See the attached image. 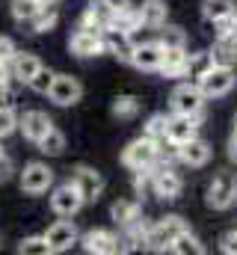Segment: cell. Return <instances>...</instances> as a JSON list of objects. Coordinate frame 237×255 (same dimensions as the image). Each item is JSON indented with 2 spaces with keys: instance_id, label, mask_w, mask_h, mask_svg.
<instances>
[{
  "instance_id": "44",
  "label": "cell",
  "mask_w": 237,
  "mask_h": 255,
  "mask_svg": "<svg viewBox=\"0 0 237 255\" xmlns=\"http://www.w3.org/2000/svg\"><path fill=\"white\" fill-rule=\"evenodd\" d=\"M0 160H3V145H0Z\"/></svg>"
},
{
  "instance_id": "6",
  "label": "cell",
  "mask_w": 237,
  "mask_h": 255,
  "mask_svg": "<svg viewBox=\"0 0 237 255\" xmlns=\"http://www.w3.org/2000/svg\"><path fill=\"white\" fill-rule=\"evenodd\" d=\"M54 187V169L42 160H33L21 169V190L30 196H42Z\"/></svg>"
},
{
  "instance_id": "39",
  "label": "cell",
  "mask_w": 237,
  "mask_h": 255,
  "mask_svg": "<svg viewBox=\"0 0 237 255\" xmlns=\"http://www.w3.org/2000/svg\"><path fill=\"white\" fill-rule=\"evenodd\" d=\"M101 6L113 15V12H121L124 6H130V0H101Z\"/></svg>"
},
{
  "instance_id": "27",
  "label": "cell",
  "mask_w": 237,
  "mask_h": 255,
  "mask_svg": "<svg viewBox=\"0 0 237 255\" xmlns=\"http://www.w3.org/2000/svg\"><path fill=\"white\" fill-rule=\"evenodd\" d=\"M9 9H12V18H15L18 24H27V21L42 9V3H39V0H12Z\"/></svg>"
},
{
  "instance_id": "25",
  "label": "cell",
  "mask_w": 237,
  "mask_h": 255,
  "mask_svg": "<svg viewBox=\"0 0 237 255\" xmlns=\"http://www.w3.org/2000/svg\"><path fill=\"white\" fill-rule=\"evenodd\" d=\"M237 12L235 9V0H202V15H205V21H220V18H226V15H232Z\"/></svg>"
},
{
  "instance_id": "22",
  "label": "cell",
  "mask_w": 237,
  "mask_h": 255,
  "mask_svg": "<svg viewBox=\"0 0 237 255\" xmlns=\"http://www.w3.org/2000/svg\"><path fill=\"white\" fill-rule=\"evenodd\" d=\"M110 217L116 220V226H133L136 220H139V202H133V199H118L113 202V208H110Z\"/></svg>"
},
{
  "instance_id": "37",
  "label": "cell",
  "mask_w": 237,
  "mask_h": 255,
  "mask_svg": "<svg viewBox=\"0 0 237 255\" xmlns=\"http://www.w3.org/2000/svg\"><path fill=\"white\" fill-rule=\"evenodd\" d=\"M15 51H18V48H15V42H12L9 36H0V63L9 65V63H12V57H15Z\"/></svg>"
},
{
  "instance_id": "16",
  "label": "cell",
  "mask_w": 237,
  "mask_h": 255,
  "mask_svg": "<svg viewBox=\"0 0 237 255\" xmlns=\"http://www.w3.org/2000/svg\"><path fill=\"white\" fill-rule=\"evenodd\" d=\"M18 128H21L24 139H30V142L39 145V139L54 128V122H51L48 113H42V110H30V113H24V116L18 119Z\"/></svg>"
},
{
  "instance_id": "21",
  "label": "cell",
  "mask_w": 237,
  "mask_h": 255,
  "mask_svg": "<svg viewBox=\"0 0 237 255\" xmlns=\"http://www.w3.org/2000/svg\"><path fill=\"white\" fill-rule=\"evenodd\" d=\"M39 68H42V60H39L36 54H21V51H15V57H12V63H9L12 77L21 80V83H30V77H33Z\"/></svg>"
},
{
  "instance_id": "33",
  "label": "cell",
  "mask_w": 237,
  "mask_h": 255,
  "mask_svg": "<svg viewBox=\"0 0 237 255\" xmlns=\"http://www.w3.org/2000/svg\"><path fill=\"white\" fill-rule=\"evenodd\" d=\"M214 60L220 65H235L237 60V45L229 39H217V48H214Z\"/></svg>"
},
{
  "instance_id": "17",
  "label": "cell",
  "mask_w": 237,
  "mask_h": 255,
  "mask_svg": "<svg viewBox=\"0 0 237 255\" xmlns=\"http://www.w3.org/2000/svg\"><path fill=\"white\" fill-rule=\"evenodd\" d=\"M160 60H163V48H160V42H142V45L133 48L130 65L139 68V71H160Z\"/></svg>"
},
{
  "instance_id": "26",
  "label": "cell",
  "mask_w": 237,
  "mask_h": 255,
  "mask_svg": "<svg viewBox=\"0 0 237 255\" xmlns=\"http://www.w3.org/2000/svg\"><path fill=\"white\" fill-rule=\"evenodd\" d=\"M169 253H175V255H202V253H205V247H202V244H199V238H196V235H190V229H187V232H181L175 241H172Z\"/></svg>"
},
{
  "instance_id": "36",
  "label": "cell",
  "mask_w": 237,
  "mask_h": 255,
  "mask_svg": "<svg viewBox=\"0 0 237 255\" xmlns=\"http://www.w3.org/2000/svg\"><path fill=\"white\" fill-rule=\"evenodd\" d=\"M15 128H18V116L12 113V107L0 110V139H3V136H9Z\"/></svg>"
},
{
  "instance_id": "23",
  "label": "cell",
  "mask_w": 237,
  "mask_h": 255,
  "mask_svg": "<svg viewBox=\"0 0 237 255\" xmlns=\"http://www.w3.org/2000/svg\"><path fill=\"white\" fill-rule=\"evenodd\" d=\"M214 65H217L214 54L199 51V54H190V60H187V74H190V77H193V83H196V80H199V77H205Z\"/></svg>"
},
{
  "instance_id": "4",
  "label": "cell",
  "mask_w": 237,
  "mask_h": 255,
  "mask_svg": "<svg viewBox=\"0 0 237 255\" xmlns=\"http://www.w3.org/2000/svg\"><path fill=\"white\" fill-rule=\"evenodd\" d=\"M235 202H237L235 172H217L214 181L208 184V208H214V211H229Z\"/></svg>"
},
{
  "instance_id": "28",
  "label": "cell",
  "mask_w": 237,
  "mask_h": 255,
  "mask_svg": "<svg viewBox=\"0 0 237 255\" xmlns=\"http://www.w3.org/2000/svg\"><path fill=\"white\" fill-rule=\"evenodd\" d=\"M166 128H169V116H166V113H154V116L145 122V136L154 139V142H163V139H166Z\"/></svg>"
},
{
  "instance_id": "1",
  "label": "cell",
  "mask_w": 237,
  "mask_h": 255,
  "mask_svg": "<svg viewBox=\"0 0 237 255\" xmlns=\"http://www.w3.org/2000/svg\"><path fill=\"white\" fill-rule=\"evenodd\" d=\"M190 226L181 220V217H166V220H157L154 226H148V232H145V247L148 250H154V253H166L169 247H172V241H175L181 232H187Z\"/></svg>"
},
{
  "instance_id": "20",
  "label": "cell",
  "mask_w": 237,
  "mask_h": 255,
  "mask_svg": "<svg viewBox=\"0 0 237 255\" xmlns=\"http://www.w3.org/2000/svg\"><path fill=\"white\" fill-rule=\"evenodd\" d=\"M187 48H163V60H160V74L163 77H184L187 74Z\"/></svg>"
},
{
  "instance_id": "31",
  "label": "cell",
  "mask_w": 237,
  "mask_h": 255,
  "mask_svg": "<svg viewBox=\"0 0 237 255\" xmlns=\"http://www.w3.org/2000/svg\"><path fill=\"white\" fill-rule=\"evenodd\" d=\"M160 48H187V36L181 27H169L163 24L160 27Z\"/></svg>"
},
{
  "instance_id": "32",
  "label": "cell",
  "mask_w": 237,
  "mask_h": 255,
  "mask_svg": "<svg viewBox=\"0 0 237 255\" xmlns=\"http://www.w3.org/2000/svg\"><path fill=\"white\" fill-rule=\"evenodd\" d=\"M18 253L21 255H51V247H48L45 235H36V238H24L18 244Z\"/></svg>"
},
{
  "instance_id": "5",
  "label": "cell",
  "mask_w": 237,
  "mask_h": 255,
  "mask_svg": "<svg viewBox=\"0 0 237 255\" xmlns=\"http://www.w3.org/2000/svg\"><path fill=\"white\" fill-rule=\"evenodd\" d=\"M169 107L178 116H202V107H205V95L196 83H181L172 89V98H169Z\"/></svg>"
},
{
  "instance_id": "10",
  "label": "cell",
  "mask_w": 237,
  "mask_h": 255,
  "mask_svg": "<svg viewBox=\"0 0 237 255\" xmlns=\"http://www.w3.org/2000/svg\"><path fill=\"white\" fill-rule=\"evenodd\" d=\"M45 241H48L51 253H68V250L80 241V235H77V229H74L71 217H62V220H57L54 226H48Z\"/></svg>"
},
{
  "instance_id": "40",
  "label": "cell",
  "mask_w": 237,
  "mask_h": 255,
  "mask_svg": "<svg viewBox=\"0 0 237 255\" xmlns=\"http://www.w3.org/2000/svg\"><path fill=\"white\" fill-rule=\"evenodd\" d=\"M6 107H12V95H9V86L0 83V110H6Z\"/></svg>"
},
{
  "instance_id": "3",
  "label": "cell",
  "mask_w": 237,
  "mask_h": 255,
  "mask_svg": "<svg viewBox=\"0 0 237 255\" xmlns=\"http://www.w3.org/2000/svg\"><path fill=\"white\" fill-rule=\"evenodd\" d=\"M237 77H235V68L232 65H214L205 77H199L196 80V86L202 89V95L205 98H223V95H229L232 89H235Z\"/></svg>"
},
{
  "instance_id": "19",
  "label": "cell",
  "mask_w": 237,
  "mask_h": 255,
  "mask_svg": "<svg viewBox=\"0 0 237 255\" xmlns=\"http://www.w3.org/2000/svg\"><path fill=\"white\" fill-rule=\"evenodd\" d=\"M136 12H139V24L142 27H151V30H160L166 24V18H169L166 0H142Z\"/></svg>"
},
{
  "instance_id": "30",
  "label": "cell",
  "mask_w": 237,
  "mask_h": 255,
  "mask_svg": "<svg viewBox=\"0 0 237 255\" xmlns=\"http://www.w3.org/2000/svg\"><path fill=\"white\" fill-rule=\"evenodd\" d=\"M136 113H139V101L133 95H118L113 101V116L116 119H133Z\"/></svg>"
},
{
  "instance_id": "34",
  "label": "cell",
  "mask_w": 237,
  "mask_h": 255,
  "mask_svg": "<svg viewBox=\"0 0 237 255\" xmlns=\"http://www.w3.org/2000/svg\"><path fill=\"white\" fill-rule=\"evenodd\" d=\"M51 83H54V71L42 65V68H39V71H36V74L30 77V83H27V86H30L33 92H39V95H48V89H51Z\"/></svg>"
},
{
  "instance_id": "42",
  "label": "cell",
  "mask_w": 237,
  "mask_h": 255,
  "mask_svg": "<svg viewBox=\"0 0 237 255\" xmlns=\"http://www.w3.org/2000/svg\"><path fill=\"white\" fill-rule=\"evenodd\" d=\"M9 77H12L9 65H3V63H0V83H6V86H9Z\"/></svg>"
},
{
  "instance_id": "29",
  "label": "cell",
  "mask_w": 237,
  "mask_h": 255,
  "mask_svg": "<svg viewBox=\"0 0 237 255\" xmlns=\"http://www.w3.org/2000/svg\"><path fill=\"white\" fill-rule=\"evenodd\" d=\"M62 148H65V136H62V130L57 128H51L42 139H39V151H45V154H62Z\"/></svg>"
},
{
  "instance_id": "9",
  "label": "cell",
  "mask_w": 237,
  "mask_h": 255,
  "mask_svg": "<svg viewBox=\"0 0 237 255\" xmlns=\"http://www.w3.org/2000/svg\"><path fill=\"white\" fill-rule=\"evenodd\" d=\"M83 205H86V202H83L80 190L74 187V181H65V184L54 187V193H51V211H54L57 217H74Z\"/></svg>"
},
{
  "instance_id": "41",
  "label": "cell",
  "mask_w": 237,
  "mask_h": 255,
  "mask_svg": "<svg viewBox=\"0 0 237 255\" xmlns=\"http://www.w3.org/2000/svg\"><path fill=\"white\" fill-rule=\"evenodd\" d=\"M229 157L237 163V130L232 133V139H229Z\"/></svg>"
},
{
  "instance_id": "11",
  "label": "cell",
  "mask_w": 237,
  "mask_h": 255,
  "mask_svg": "<svg viewBox=\"0 0 237 255\" xmlns=\"http://www.w3.org/2000/svg\"><path fill=\"white\" fill-rule=\"evenodd\" d=\"M133 48H136V42H133V33H127V30H118V27H104V51H107V54L118 57L121 63H130V57H133Z\"/></svg>"
},
{
  "instance_id": "35",
  "label": "cell",
  "mask_w": 237,
  "mask_h": 255,
  "mask_svg": "<svg viewBox=\"0 0 237 255\" xmlns=\"http://www.w3.org/2000/svg\"><path fill=\"white\" fill-rule=\"evenodd\" d=\"M235 27H237V12H232V15H226V18L214 21V36H217V39H223V36H229Z\"/></svg>"
},
{
  "instance_id": "8",
  "label": "cell",
  "mask_w": 237,
  "mask_h": 255,
  "mask_svg": "<svg viewBox=\"0 0 237 255\" xmlns=\"http://www.w3.org/2000/svg\"><path fill=\"white\" fill-rule=\"evenodd\" d=\"M68 51H71L74 57H80V60L98 57V54H104V33L77 27V30L71 33V39H68Z\"/></svg>"
},
{
  "instance_id": "7",
  "label": "cell",
  "mask_w": 237,
  "mask_h": 255,
  "mask_svg": "<svg viewBox=\"0 0 237 255\" xmlns=\"http://www.w3.org/2000/svg\"><path fill=\"white\" fill-rule=\"evenodd\" d=\"M48 98L57 104V107H74L80 98H83V86L77 77L71 74H54V83L48 89Z\"/></svg>"
},
{
  "instance_id": "38",
  "label": "cell",
  "mask_w": 237,
  "mask_h": 255,
  "mask_svg": "<svg viewBox=\"0 0 237 255\" xmlns=\"http://www.w3.org/2000/svg\"><path fill=\"white\" fill-rule=\"evenodd\" d=\"M220 250H223L226 255H237V229L226 232V235L220 238Z\"/></svg>"
},
{
  "instance_id": "2",
  "label": "cell",
  "mask_w": 237,
  "mask_h": 255,
  "mask_svg": "<svg viewBox=\"0 0 237 255\" xmlns=\"http://www.w3.org/2000/svg\"><path fill=\"white\" fill-rule=\"evenodd\" d=\"M121 163H124L127 169H133V172L151 169V166L157 163V142L148 139V136H139V139L127 142V145L121 148Z\"/></svg>"
},
{
  "instance_id": "14",
  "label": "cell",
  "mask_w": 237,
  "mask_h": 255,
  "mask_svg": "<svg viewBox=\"0 0 237 255\" xmlns=\"http://www.w3.org/2000/svg\"><path fill=\"white\" fill-rule=\"evenodd\" d=\"M199 119L202 116H178V113H172L169 116V128H166V139L172 145L190 142L193 136H199Z\"/></svg>"
},
{
  "instance_id": "13",
  "label": "cell",
  "mask_w": 237,
  "mask_h": 255,
  "mask_svg": "<svg viewBox=\"0 0 237 255\" xmlns=\"http://www.w3.org/2000/svg\"><path fill=\"white\" fill-rule=\"evenodd\" d=\"M83 250L92 255H113L121 253V241H118L113 232H104V229H89L83 238H80Z\"/></svg>"
},
{
  "instance_id": "43",
  "label": "cell",
  "mask_w": 237,
  "mask_h": 255,
  "mask_svg": "<svg viewBox=\"0 0 237 255\" xmlns=\"http://www.w3.org/2000/svg\"><path fill=\"white\" fill-rule=\"evenodd\" d=\"M39 3H42V6H54L57 0H39Z\"/></svg>"
},
{
  "instance_id": "24",
  "label": "cell",
  "mask_w": 237,
  "mask_h": 255,
  "mask_svg": "<svg viewBox=\"0 0 237 255\" xmlns=\"http://www.w3.org/2000/svg\"><path fill=\"white\" fill-rule=\"evenodd\" d=\"M57 21H59V15H57V9L54 6H42L27 24H30V30L33 33H51L54 27H57Z\"/></svg>"
},
{
  "instance_id": "15",
  "label": "cell",
  "mask_w": 237,
  "mask_h": 255,
  "mask_svg": "<svg viewBox=\"0 0 237 255\" xmlns=\"http://www.w3.org/2000/svg\"><path fill=\"white\" fill-rule=\"evenodd\" d=\"M151 190H154V196H160V199H178L181 190H184V181H181V175L172 172L169 166H160L157 172H151Z\"/></svg>"
},
{
  "instance_id": "12",
  "label": "cell",
  "mask_w": 237,
  "mask_h": 255,
  "mask_svg": "<svg viewBox=\"0 0 237 255\" xmlns=\"http://www.w3.org/2000/svg\"><path fill=\"white\" fill-rule=\"evenodd\" d=\"M71 181H74V187L80 190L83 202H95V199L104 193V175H101L98 169H92V166H77L74 175H71Z\"/></svg>"
},
{
  "instance_id": "18",
  "label": "cell",
  "mask_w": 237,
  "mask_h": 255,
  "mask_svg": "<svg viewBox=\"0 0 237 255\" xmlns=\"http://www.w3.org/2000/svg\"><path fill=\"white\" fill-rule=\"evenodd\" d=\"M178 160L184 163V166H205L208 160H211V145L202 139V136H193L190 142H184V145H178Z\"/></svg>"
}]
</instances>
